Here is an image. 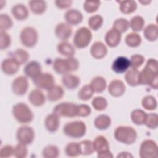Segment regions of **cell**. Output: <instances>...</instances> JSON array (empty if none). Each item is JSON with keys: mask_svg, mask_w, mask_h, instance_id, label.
I'll use <instances>...</instances> for the list:
<instances>
[{"mask_svg": "<svg viewBox=\"0 0 158 158\" xmlns=\"http://www.w3.org/2000/svg\"><path fill=\"white\" fill-rule=\"evenodd\" d=\"M157 61L155 59H149L144 68L139 72V85H145L151 88L157 89Z\"/></svg>", "mask_w": 158, "mask_h": 158, "instance_id": "obj_1", "label": "cell"}, {"mask_svg": "<svg viewBox=\"0 0 158 158\" xmlns=\"http://www.w3.org/2000/svg\"><path fill=\"white\" fill-rule=\"evenodd\" d=\"M78 60L73 57L66 59L57 58L53 63V69L59 74H66L70 72L76 71L79 67Z\"/></svg>", "mask_w": 158, "mask_h": 158, "instance_id": "obj_2", "label": "cell"}, {"mask_svg": "<svg viewBox=\"0 0 158 158\" xmlns=\"http://www.w3.org/2000/svg\"><path fill=\"white\" fill-rule=\"evenodd\" d=\"M115 139L125 144H132L135 143L138 134L136 131L130 126H120L114 131Z\"/></svg>", "mask_w": 158, "mask_h": 158, "instance_id": "obj_3", "label": "cell"}, {"mask_svg": "<svg viewBox=\"0 0 158 158\" xmlns=\"http://www.w3.org/2000/svg\"><path fill=\"white\" fill-rule=\"evenodd\" d=\"M86 125L83 121L76 120L67 123L63 128L65 135L70 138L77 139L84 136L86 133Z\"/></svg>", "mask_w": 158, "mask_h": 158, "instance_id": "obj_4", "label": "cell"}, {"mask_svg": "<svg viewBox=\"0 0 158 158\" xmlns=\"http://www.w3.org/2000/svg\"><path fill=\"white\" fill-rule=\"evenodd\" d=\"M12 114L15 119L21 123H27L33 119V113L25 103L19 102L12 107Z\"/></svg>", "mask_w": 158, "mask_h": 158, "instance_id": "obj_5", "label": "cell"}, {"mask_svg": "<svg viewBox=\"0 0 158 158\" xmlns=\"http://www.w3.org/2000/svg\"><path fill=\"white\" fill-rule=\"evenodd\" d=\"M92 40V33L87 27H83L78 29L74 35L73 42L78 48L82 49L87 47Z\"/></svg>", "mask_w": 158, "mask_h": 158, "instance_id": "obj_6", "label": "cell"}, {"mask_svg": "<svg viewBox=\"0 0 158 158\" xmlns=\"http://www.w3.org/2000/svg\"><path fill=\"white\" fill-rule=\"evenodd\" d=\"M22 44L27 48L34 47L38 40V32L31 27H27L22 29L20 35Z\"/></svg>", "mask_w": 158, "mask_h": 158, "instance_id": "obj_7", "label": "cell"}, {"mask_svg": "<svg viewBox=\"0 0 158 158\" xmlns=\"http://www.w3.org/2000/svg\"><path fill=\"white\" fill-rule=\"evenodd\" d=\"M78 105L72 102H62L53 109V113L59 117H73L77 116Z\"/></svg>", "mask_w": 158, "mask_h": 158, "instance_id": "obj_8", "label": "cell"}, {"mask_svg": "<svg viewBox=\"0 0 158 158\" xmlns=\"http://www.w3.org/2000/svg\"><path fill=\"white\" fill-rule=\"evenodd\" d=\"M157 145L151 139H146L143 141L139 148V156L141 158H156L158 156Z\"/></svg>", "mask_w": 158, "mask_h": 158, "instance_id": "obj_9", "label": "cell"}, {"mask_svg": "<svg viewBox=\"0 0 158 158\" xmlns=\"http://www.w3.org/2000/svg\"><path fill=\"white\" fill-rule=\"evenodd\" d=\"M35 136L34 130L31 127L27 125L19 127L16 133V138L19 143L27 146L33 143Z\"/></svg>", "mask_w": 158, "mask_h": 158, "instance_id": "obj_10", "label": "cell"}, {"mask_svg": "<svg viewBox=\"0 0 158 158\" xmlns=\"http://www.w3.org/2000/svg\"><path fill=\"white\" fill-rule=\"evenodd\" d=\"M34 85L38 88L45 90H49L54 86V78L51 73H41L36 78L33 79Z\"/></svg>", "mask_w": 158, "mask_h": 158, "instance_id": "obj_11", "label": "cell"}, {"mask_svg": "<svg viewBox=\"0 0 158 158\" xmlns=\"http://www.w3.org/2000/svg\"><path fill=\"white\" fill-rule=\"evenodd\" d=\"M28 81L24 76H19L15 78L12 83L13 93L18 96H22L25 94L28 89Z\"/></svg>", "mask_w": 158, "mask_h": 158, "instance_id": "obj_12", "label": "cell"}, {"mask_svg": "<svg viewBox=\"0 0 158 158\" xmlns=\"http://www.w3.org/2000/svg\"><path fill=\"white\" fill-rule=\"evenodd\" d=\"M20 65L14 59L9 57L4 59L1 64V70L7 75H12L16 73L19 69Z\"/></svg>", "mask_w": 158, "mask_h": 158, "instance_id": "obj_13", "label": "cell"}, {"mask_svg": "<svg viewBox=\"0 0 158 158\" xmlns=\"http://www.w3.org/2000/svg\"><path fill=\"white\" fill-rule=\"evenodd\" d=\"M130 67V60L125 57L120 56L117 57L112 62V69L118 74H121L127 71Z\"/></svg>", "mask_w": 158, "mask_h": 158, "instance_id": "obj_14", "label": "cell"}, {"mask_svg": "<svg viewBox=\"0 0 158 158\" xmlns=\"http://www.w3.org/2000/svg\"><path fill=\"white\" fill-rule=\"evenodd\" d=\"M42 71V67L37 61H30L26 64L23 69V72L25 75L32 80L39 75Z\"/></svg>", "mask_w": 158, "mask_h": 158, "instance_id": "obj_15", "label": "cell"}, {"mask_svg": "<svg viewBox=\"0 0 158 158\" xmlns=\"http://www.w3.org/2000/svg\"><path fill=\"white\" fill-rule=\"evenodd\" d=\"M125 89L126 87L124 83L122 80L117 79L112 80L108 86V92L114 97H120L122 96Z\"/></svg>", "mask_w": 158, "mask_h": 158, "instance_id": "obj_16", "label": "cell"}, {"mask_svg": "<svg viewBox=\"0 0 158 158\" xmlns=\"http://www.w3.org/2000/svg\"><path fill=\"white\" fill-rule=\"evenodd\" d=\"M72 33V28L67 23L62 22L58 23L55 28V34L61 40H67L71 36Z\"/></svg>", "mask_w": 158, "mask_h": 158, "instance_id": "obj_17", "label": "cell"}, {"mask_svg": "<svg viewBox=\"0 0 158 158\" xmlns=\"http://www.w3.org/2000/svg\"><path fill=\"white\" fill-rule=\"evenodd\" d=\"M94 151L97 152V157L109 150V144L107 139L103 136H98L93 141Z\"/></svg>", "mask_w": 158, "mask_h": 158, "instance_id": "obj_18", "label": "cell"}, {"mask_svg": "<svg viewBox=\"0 0 158 158\" xmlns=\"http://www.w3.org/2000/svg\"><path fill=\"white\" fill-rule=\"evenodd\" d=\"M90 53L93 57L96 59H101L107 55V48L102 42L96 41L90 48Z\"/></svg>", "mask_w": 158, "mask_h": 158, "instance_id": "obj_19", "label": "cell"}, {"mask_svg": "<svg viewBox=\"0 0 158 158\" xmlns=\"http://www.w3.org/2000/svg\"><path fill=\"white\" fill-rule=\"evenodd\" d=\"M62 83L66 88L73 90L79 86L80 84V79L78 76L68 73L63 75L62 78Z\"/></svg>", "mask_w": 158, "mask_h": 158, "instance_id": "obj_20", "label": "cell"}, {"mask_svg": "<svg viewBox=\"0 0 158 158\" xmlns=\"http://www.w3.org/2000/svg\"><path fill=\"white\" fill-rule=\"evenodd\" d=\"M60 125V120L59 116L54 113L47 115L44 120V126L46 129L51 133L56 132Z\"/></svg>", "mask_w": 158, "mask_h": 158, "instance_id": "obj_21", "label": "cell"}, {"mask_svg": "<svg viewBox=\"0 0 158 158\" xmlns=\"http://www.w3.org/2000/svg\"><path fill=\"white\" fill-rule=\"evenodd\" d=\"M65 19L69 25H77L81 22L83 15L77 9H70L66 12Z\"/></svg>", "mask_w": 158, "mask_h": 158, "instance_id": "obj_22", "label": "cell"}, {"mask_svg": "<svg viewBox=\"0 0 158 158\" xmlns=\"http://www.w3.org/2000/svg\"><path fill=\"white\" fill-rule=\"evenodd\" d=\"M105 41L106 44L111 48L117 47L121 41V33L112 28L109 30L105 35Z\"/></svg>", "mask_w": 158, "mask_h": 158, "instance_id": "obj_23", "label": "cell"}, {"mask_svg": "<svg viewBox=\"0 0 158 158\" xmlns=\"http://www.w3.org/2000/svg\"><path fill=\"white\" fill-rule=\"evenodd\" d=\"M29 102L34 106L39 107L43 106L46 101L43 93L38 89L32 90L28 95Z\"/></svg>", "mask_w": 158, "mask_h": 158, "instance_id": "obj_24", "label": "cell"}, {"mask_svg": "<svg viewBox=\"0 0 158 158\" xmlns=\"http://www.w3.org/2000/svg\"><path fill=\"white\" fill-rule=\"evenodd\" d=\"M125 80L131 86H136L139 85V71L134 68L128 70L125 75Z\"/></svg>", "mask_w": 158, "mask_h": 158, "instance_id": "obj_25", "label": "cell"}, {"mask_svg": "<svg viewBox=\"0 0 158 158\" xmlns=\"http://www.w3.org/2000/svg\"><path fill=\"white\" fill-rule=\"evenodd\" d=\"M12 14L17 20L22 21L28 17V10L23 4H16L12 9Z\"/></svg>", "mask_w": 158, "mask_h": 158, "instance_id": "obj_26", "label": "cell"}, {"mask_svg": "<svg viewBox=\"0 0 158 158\" xmlns=\"http://www.w3.org/2000/svg\"><path fill=\"white\" fill-rule=\"evenodd\" d=\"M57 49L59 54L67 57H73L75 52L74 47L67 41H62L59 43L57 46Z\"/></svg>", "mask_w": 158, "mask_h": 158, "instance_id": "obj_27", "label": "cell"}, {"mask_svg": "<svg viewBox=\"0 0 158 158\" xmlns=\"http://www.w3.org/2000/svg\"><path fill=\"white\" fill-rule=\"evenodd\" d=\"M95 127L100 130L107 129L111 125L110 117L107 115H99L96 117L94 121Z\"/></svg>", "mask_w": 158, "mask_h": 158, "instance_id": "obj_28", "label": "cell"}, {"mask_svg": "<svg viewBox=\"0 0 158 158\" xmlns=\"http://www.w3.org/2000/svg\"><path fill=\"white\" fill-rule=\"evenodd\" d=\"M64 94V91L59 85H54L48 90L47 97L50 101H56L60 99Z\"/></svg>", "mask_w": 158, "mask_h": 158, "instance_id": "obj_29", "label": "cell"}, {"mask_svg": "<svg viewBox=\"0 0 158 158\" xmlns=\"http://www.w3.org/2000/svg\"><path fill=\"white\" fill-rule=\"evenodd\" d=\"M106 84V81L104 78L101 76H97L92 79L90 85L94 93H100L105 90Z\"/></svg>", "mask_w": 158, "mask_h": 158, "instance_id": "obj_30", "label": "cell"}, {"mask_svg": "<svg viewBox=\"0 0 158 158\" xmlns=\"http://www.w3.org/2000/svg\"><path fill=\"white\" fill-rule=\"evenodd\" d=\"M10 56V57L17 61L20 65L25 64L29 59V54L28 52L22 49H17L12 52Z\"/></svg>", "mask_w": 158, "mask_h": 158, "instance_id": "obj_31", "label": "cell"}, {"mask_svg": "<svg viewBox=\"0 0 158 158\" xmlns=\"http://www.w3.org/2000/svg\"><path fill=\"white\" fill-rule=\"evenodd\" d=\"M145 38L149 41H155L158 38V27L156 24H149L144 30Z\"/></svg>", "mask_w": 158, "mask_h": 158, "instance_id": "obj_32", "label": "cell"}, {"mask_svg": "<svg viewBox=\"0 0 158 158\" xmlns=\"http://www.w3.org/2000/svg\"><path fill=\"white\" fill-rule=\"evenodd\" d=\"M28 4L32 12L38 15L44 13L47 8L46 2L44 1H30Z\"/></svg>", "mask_w": 158, "mask_h": 158, "instance_id": "obj_33", "label": "cell"}, {"mask_svg": "<svg viewBox=\"0 0 158 158\" xmlns=\"http://www.w3.org/2000/svg\"><path fill=\"white\" fill-rule=\"evenodd\" d=\"M147 114L141 109H135L131 112V121L137 125L144 124Z\"/></svg>", "mask_w": 158, "mask_h": 158, "instance_id": "obj_34", "label": "cell"}, {"mask_svg": "<svg viewBox=\"0 0 158 158\" xmlns=\"http://www.w3.org/2000/svg\"><path fill=\"white\" fill-rule=\"evenodd\" d=\"M60 154V151L56 145L50 144L45 146L42 151V156L45 158H57Z\"/></svg>", "mask_w": 158, "mask_h": 158, "instance_id": "obj_35", "label": "cell"}, {"mask_svg": "<svg viewBox=\"0 0 158 158\" xmlns=\"http://www.w3.org/2000/svg\"><path fill=\"white\" fill-rule=\"evenodd\" d=\"M78 146L80 155H91L94 151L93 146V142L90 140H83L78 143Z\"/></svg>", "mask_w": 158, "mask_h": 158, "instance_id": "obj_36", "label": "cell"}, {"mask_svg": "<svg viewBox=\"0 0 158 158\" xmlns=\"http://www.w3.org/2000/svg\"><path fill=\"white\" fill-rule=\"evenodd\" d=\"M125 41L127 45L129 47L136 48L141 44V38L136 33H130L125 36Z\"/></svg>", "mask_w": 158, "mask_h": 158, "instance_id": "obj_37", "label": "cell"}, {"mask_svg": "<svg viewBox=\"0 0 158 158\" xmlns=\"http://www.w3.org/2000/svg\"><path fill=\"white\" fill-rule=\"evenodd\" d=\"M119 2L120 11L125 14L134 12L137 8V4L134 1H122Z\"/></svg>", "mask_w": 158, "mask_h": 158, "instance_id": "obj_38", "label": "cell"}, {"mask_svg": "<svg viewBox=\"0 0 158 158\" xmlns=\"http://www.w3.org/2000/svg\"><path fill=\"white\" fill-rule=\"evenodd\" d=\"M129 23L131 30L135 32H138L143 30L145 22L141 16L137 15L132 17Z\"/></svg>", "mask_w": 158, "mask_h": 158, "instance_id": "obj_39", "label": "cell"}, {"mask_svg": "<svg viewBox=\"0 0 158 158\" xmlns=\"http://www.w3.org/2000/svg\"><path fill=\"white\" fill-rule=\"evenodd\" d=\"M130 27L129 22L125 18H120L116 19L113 23V29L117 30L119 33H124Z\"/></svg>", "mask_w": 158, "mask_h": 158, "instance_id": "obj_40", "label": "cell"}, {"mask_svg": "<svg viewBox=\"0 0 158 158\" xmlns=\"http://www.w3.org/2000/svg\"><path fill=\"white\" fill-rule=\"evenodd\" d=\"M94 93L91 85H86L80 89L78 93V96L81 101H88L91 98Z\"/></svg>", "mask_w": 158, "mask_h": 158, "instance_id": "obj_41", "label": "cell"}, {"mask_svg": "<svg viewBox=\"0 0 158 158\" xmlns=\"http://www.w3.org/2000/svg\"><path fill=\"white\" fill-rule=\"evenodd\" d=\"M142 106L146 110H153L157 108V102L156 98L151 95L144 96L141 101Z\"/></svg>", "mask_w": 158, "mask_h": 158, "instance_id": "obj_42", "label": "cell"}, {"mask_svg": "<svg viewBox=\"0 0 158 158\" xmlns=\"http://www.w3.org/2000/svg\"><path fill=\"white\" fill-rule=\"evenodd\" d=\"M103 18L100 15H94L90 17L88 21V24L89 27L94 30L96 31L99 30L102 25Z\"/></svg>", "mask_w": 158, "mask_h": 158, "instance_id": "obj_43", "label": "cell"}, {"mask_svg": "<svg viewBox=\"0 0 158 158\" xmlns=\"http://www.w3.org/2000/svg\"><path fill=\"white\" fill-rule=\"evenodd\" d=\"M65 152L69 157H73L80 155L79 151L78 143L71 142L68 143L65 148Z\"/></svg>", "mask_w": 158, "mask_h": 158, "instance_id": "obj_44", "label": "cell"}, {"mask_svg": "<svg viewBox=\"0 0 158 158\" xmlns=\"http://www.w3.org/2000/svg\"><path fill=\"white\" fill-rule=\"evenodd\" d=\"M91 104L94 109L98 111L104 110L107 107V100L102 96L95 97L93 99Z\"/></svg>", "mask_w": 158, "mask_h": 158, "instance_id": "obj_45", "label": "cell"}, {"mask_svg": "<svg viewBox=\"0 0 158 158\" xmlns=\"http://www.w3.org/2000/svg\"><path fill=\"white\" fill-rule=\"evenodd\" d=\"M13 25L11 18L6 14H1L0 16L1 31H6L12 27Z\"/></svg>", "mask_w": 158, "mask_h": 158, "instance_id": "obj_46", "label": "cell"}, {"mask_svg": "<svg viewBox=\"0 0 158 158\" xmlns=\"http://www.w3.org/2000/svg\"><path fill=\"white\" fill-rule=\"evenodd\" d=\"M158 116L156 113L147 114L144 125L150 129H156L157 127Z\"/></svg>", "mask_w": 158, "mask_h": 158, "instance_id": "obj_47", "label": "cell"}, {"mask_svg": "<svg viewBox=\"0 0 158 158\" xmlns=\"http://www.w3.org/2000/svg\"><path fill=\"white\" fill-rule=\"evenodd\" d=\"M28 154V150L27 145L22 143H19L14 147V156L15 157L18 158H23L26 157Z\"/></svg>", "mask_w": 158, "mask_h": 158, "instance_id": "obj_48", "label": "cell"}, {"mask_svg": "<svg viewBox=\"0 0 158 158\" xmlns=\"http://www.w3.org/2000/svg\"><path fill=\"white\" fill-rule=\"evenodd\" d=\"M145 60L144 57L141 54H134L131 56V59L130 60V66L131 68L137 69L142 65Z\"/></svg>", "mask_w": 158, "mask_h": 158, "instance_id": "obj_49", "label": "cell"}, {"mask_svg": "<svg viewBox=\"0 0 158 158\" xmlns=\"http://www.w3.org/2000/svg\"><path fill=\"white\" fill-rule=\"evenodd\" d=\"M100 1H86L83 4V9L88 13H93L99 7Z\"/></svg>", "mask_w": 158, "mask_h": 158, "instance_id": "obj_50", "label": "cell"}, {"mask_svg": "<svg viewBox=\"0 0 158 158\" xmlns=\"http://www.w3.org/2000/svg\"><path fill=\"white\" fill-rule=\"evenodd\" d=\"M11 43L10 35L5 31H1V49L4 50L9 47Z\"/></svg>", "mask_w": 158, "mask_h": 158, "instance_id": "obj_51", "label": "cell"}, {"mask_svg": "<svg viewBox=\"0 0 158 158\" xmlns=\"http://www.w3.org/2000/svg\"><path fill=\"white\" fill-rule=\"evenodd\" d=\"M91 112V108L86 104L78 105L77 116L79 117H87L90 115Z\"/></svg>", "mask_w": 158, "mask_h": 158, "instance_id": "obj_52", "label": "cell"}, {"mask_svg": "<svg viewBox=\"0 0 158 158\" xmlns=\"http://www.w3.org/2000/svg\"><path fill=\"white\" fill-rule=\"evenodd\" d=\"M14 148L11 145H6L1 148L0 150V157H9L14 155Z\"/></svg>", "mask_w": 158, "mask_h": 158, "instance_id": "obj_53", "label": "cell"}, {"mask_svg": "<svg viewBox=\"0 0 158 158\" xmlns=\"http://www.w3.org/2000/svg\"><path fill=\"white\" fill-rule=\"evenodd\" d=\"M56 6L59 9H65L70 7L72 3V1H56Z\"/></svg>", "mask_w": 158, "mask_h": 158, "instance_id": "obj_54", "label": "cell"}, {"mask_svg": "<svg viewBox=\"0 0 158 158\" xmlns=\"http://www.w3.org/2000/svg\"><path fill=\"white\" fill-rule=\"evenodd\" d=\"M133 156L132 154H131V153L128 152H126V151H123V152H120L119 154L117 155V157H122V158H128V157H133Z\"/></svg>", "mask_w": 158, "mask_h": 158, "instance_id": "obj_55", "label": "cell"}, {"mask_svg": "<svg viewBox=\"0 0 158 158\" xmlns=\"http://www.w3.org/2000/svg\"><path fill=\"white\" fill-rule=\"evenodd\" d=\"M141 3H143V4H149L150 3L151 1H139Z\"/></svg>", "mask_w": 158, "mask_h": 158, "instance_id": "obj_56", "label": "cell"}]
</instances>
